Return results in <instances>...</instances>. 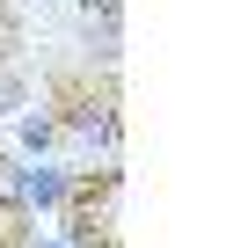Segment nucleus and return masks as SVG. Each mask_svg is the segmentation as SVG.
<instances>
[{"label":"nucleus","instance_id":"f257e3e1","mask_svg":"<svg viewBox=\"0 0 248 248\" xmlns=\"http://www.w3.org/2000/svg\"><path fill=\"white\" fill-rule=\"evenodd\" d=\"M59 139H66V132H59V117H51V109H30V117L15 124V154H22V161H44Z\"/></svg>","mask_w":248,"mask_h":248}]
</instances>
